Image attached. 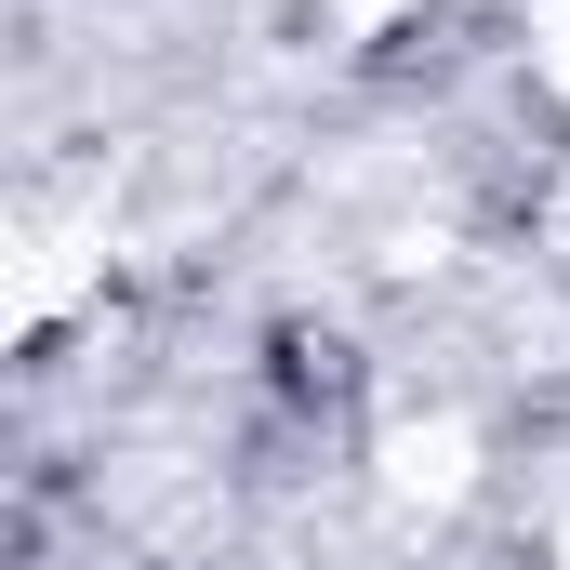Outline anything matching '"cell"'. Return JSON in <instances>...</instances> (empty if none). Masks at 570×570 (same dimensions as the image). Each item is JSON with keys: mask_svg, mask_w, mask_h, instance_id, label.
I'll return each mask as SVG.
<instances>
[{"mask_svg": "<svg viewBox=\"0 0 570 570\" xmlns=\"http://www.w3.org/2000/svg\"><path fill=\"white\" fill-rule=\"evenodd\" d=\"M80 292H94V253H80L67 226H27V253H13V305H0V318H13V332H40V318H53V305H80Z\"/></svg>", "mask_w": 570, "mask_h": 570, "instance_id": "2", "label": "cell"}, {"mask_svg": "<svg viewBox=\"0 0 570 570\" xmlns=\"http://www.w3.org/2000/svg\"><path fill=\"white\" fill-rule=\"evenodd\" d=\"M464 478H478V425L438 412V425H399V438H385V491H399V504H451Z\"/></svg>", "mask_w": 570, "mask_h": 570, "instance_id": "1", "label": "cell"}, {"mask_svg": "<svg viewBox=\"0 0 570 570\" xmlns=\"http://www.w3.org/2000/svg\"><path fill=\"white\" fill-rule=\"evenodd\" d=\"M412 13H425V0H332V27H345V40H385V27H412Z\"/></svg>", "mask_w": 570, "mask_h": 570, "instance_id": "4", "label": "cell"}, {"mask_svg": "<svg viewBox=\"0 0 570 570\" xmlns=\"http://www.w3.org/2000/svg\"><path fill=\"white\" fill-rule=\"evenodd\" d=\"M544 570H570V504H558V531H544Z\"/></svg>", "mask_w": 570, "mask_h": 570, "instance_id": "5", "label": "cell"}, {"mask_svg": "<svg viewBox=\"0 0 570 570\" xmlns=\"http://www.w3.org/2000/svg\"><path fill=\"white\" fill-rule=\"evenodd\" d=\"M531 13V67H544V94L570 107V0H518Z\"/></svg>", "mask_w": 570, "mask_h": 570, "instance_id": "3", "label": "cell"}]
</instances>
